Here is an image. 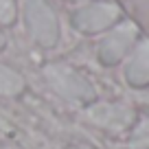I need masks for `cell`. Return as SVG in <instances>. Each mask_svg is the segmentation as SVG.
Returning a JSON list of instances; mask_svg holds the SVG:
<instances>
[{
  "mask_svg": "<svg viewBox=\"0 0 149 149\" xmlns=\"http://www.w3.org/2000/svg\"><path fill=\"white\" fill-rule=\"evenodd\" d=\"M132 147L134 149H147L149 147V118H145L132 136Z\"/></svg>",
  "mask_w": 149,
  "mask_h": 149,
  "instance_id": "8992f818",
  "label": "cell"
},
{
  "mask_svg": "<svg viewBox=\"0 0 149 149\" xmlns=\"http://www.w3.org/2000/svg\"><path fill=\"white\" fill-rule=\"evenodd\" d=\"M26 22L42 44H53L57 40V20L42 0H26Z\"/></svg>",
  "mask_w": 149,
  "mask_h": 149,
  "instance_id": "3957f363",
  "label": "cell"
},
{
  "mask_svg": "<svg viewBox=\"0 0 149 149\" xmlns=\"http://www.w3.org/2000/svg\"><path fill=\"white\" fill-rule=\"evenodd\" d=\"M0 46H2V35H0Z\"/></svg>",
  "mask_w": 149,
  "mask_h": 149,
  "instance_id": "9c48e42d",
  "label": "cell"
},
{
  "mask_svg": "<svg viewBox=\"0 0 149 149\" xmlns=\"http://www.w3.org/2000/svg\"><path fill=\"white\" fill-rule=\"evenodd\" d=\"M121 9L112 2H94L74 13V26L86 33H97L103 29L112 26L118 20Z\"/></svg>",
  "mask_w": 149,
  "mask_h": 149,
  "instance_id": "7a4b0ae2",
  "label": "cell"
},
{
  "mask_svg": "<svg viewBox=\"0 0 149 149\" xmlns=\"http://www.w3.org/2000/svg\"><path fill=\"white\" fill-rule=\"evenodd\" d=\"M125 77L132 86L149 84V40H140L132 48V55L125 66Z\"/></svg>",
  "mask_w": 149,
  "mask_h": 149,
  "instance_id": "277c9868",
  "label": "cell"
},
{
  "mask_svg": "<svg viewBox=\"0 0 149 149\" xmlns=\"http://www.w3.org/2000/svg\"><path fill=\"white\" fill-rule=\"evenodd\" d=\"M136 40H138V26L134 22H123L103 37L99 55L105 64H116L136 46Z\"/></svg>",
  "mask_w": 149,
  "mask_h": 149,
  "instance_id": "6da1fadb",
  "label": "cell"
},
{
  "mask_svg": "<svg viewBox=\"0 0 149 149\" xmlns=\"http://www.w3.org/2000/svg\"><path fill=\"white\" fill-rule=\"evenodd\" d=\"M0 20L2 22L13 20V2L11 0H0Z\"/></svg>",
  "mask_w": 149,
  "mask_h": 149,
  "instance_id": "ba28073f",
  "label": "cell"
},
{
  "mask_svg": "<svg viewBox=\"0 0 149 149\" xmlns=\"http://www.w3.org/2000/svg\"><path fill=\"white\" fill-rule=\"evenodd\" d=\"M20 77L13 72H9V70L0 68V90H5V92H13V90L20 88Z\"/></svg>",
  "mask_w": 149,
  "mask_h": 149,
  "instance_id": "52a82bcc",
  "label": "cell"
},
{
  "mask_svg": "<svg viewBox=\"0 0 149 149\" xmlns=\"http://www.w3.org/2000/svg\"><path fill=\"white\" fill-rule=\"evenodd\" d=\"M90 116L94 118L97 123L105 127H112V130H123L127 127L132 121H134V114H132L130 107L125 105H99L94 110H90Z\"/></svg>",
  "mask_w": 149,
  "mask_h": 149,
  "instance_id": "5b68a950",
  "label": "cell"
}]
</instances>
